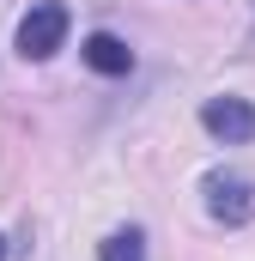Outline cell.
Listing matches in <instances>:
<instances>
[{"label": "cell", "instance_id": "cell-1", "mask_svg": "<svg viewBox=\"0 0 255 261\" xmlns=\"http://www.w3.org/2000/svg\"><path fill=\"white\" fill-rule=\"evenodd\" d=\"M61 43H67V6L43 0V6H31V12L18 18V55H24V61H49Z\"/></svg>", "mask_w": 255, "mask_h": 261}, {"label": "cell", "instance_id": "cell-2", "mask_svg": "<svg viewBox=\"0 0 255 261\" xmlns=\"http://www.w3.org/2000/svg\"><path fill=\"white\" fill-rule=\"evenodd\" d=\"M200 122H207L213 140H225V146H249L255 140V103H243V97H207Z\"/></svg>", "mask_w": 255, "mask_h": 261}, {"label": "cell", "instance_id": "cell-3", "mask_svg": "<svg viewBox=\"0 0 255 261\" xmlns=\"http://www.w3.org/2000/svg\"><path fill=\"white\" fill-rule=\"evenodd\" d=\"M207 213L225 225H243V219H255V189L243 176H207Z\"/></svg>", "mask_w": 255, "mask_h": 261}, {"label": "cell", "instance_id": "cell-4", "mask_svg": "<svg viewBox=\"0 0 255 261\" xmlns=\"http://www.w3.org/2000/svg\"><path fill=\"white\" fill-rule=\"evenodd\" d=\"M79 55H85L91 73H128V67H134V49H128L122 37H110V31H91Z\"/></svg>", "mask_w": 255, "mask_h": 261}, {"label": "cell", "instance_id": "cell-5", "mask_svg": "<svg viewBox=\"0 0 255 261\" xmlns=\"http://www.w3.org/2000/svg\"><path fill=\"white\" fill-rule=\"evenodd\" d=\"M97 261H146V237L140 231H116L97 243Z\"/></svg>", "mask_w": 255, "mask_h": 261}, {"label": "cell", "instance_id": "cell-6", "mask_svg": "<svg viewBox=\"0 0 255 261\" xmlns=\"http://www.w3.org/2000/svg\"><path fill=\"white\" fill-rule=\"evenodd\" d=\"M0 261H6V237H0Z\"/></svg>", "mask_w": 255, "mask_h": 261}, {"label": "cell", "instance_id": "cell-7", "mask_svg": "<svg viewBox=\"0 0 255 261\" xmlns=\"http://www.w3.org/2000/svg\"><path fill=\"white\" fill-rule=\"evenodd\" d=\"M249 49H255V43H249Z\"/></svg>", "mask_w": 255, "mask_h": 261}]
</instances>
